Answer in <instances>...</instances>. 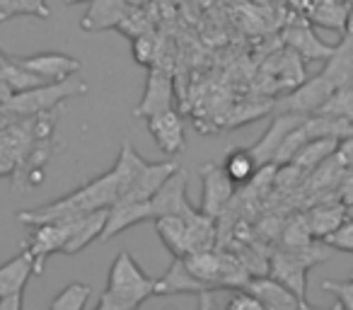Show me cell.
Returning <instances> with one entry per match:
<instances>
[{"instance_id": "cell-36", "label": "cell", "mask_w": 353, "mask_h": 310, "mask_svg": "<svg viewBox=\"0 0 353 310\" xmlns=\"http://www.w3.org/2000/svg\"><path fill=\"white\" fill-rule=\"evenodd\" d=\"M225 308H230V310H256V308H261V305H259V300L250 293V291L230 289V293H228V298H225Z\"/></svg>"}, {"instance_id": "cell-30", "label": "cell", "mask_w": 353, "mask_h": 310, "mask_svg": "<svg viewBox=\"0 0 353 310\" xmlns=\"http://www.w3.org/2000/svg\"><path fill=\"white\" fill-rule=\"evenodd\" d=\"M92 289L88 284H68L54 300H51V310H83L88 305Z\"/></svg>"}, {"instance_id": "cell-12", "label": "cell", "mask_w": 353, "mask_h": 310, "mask_svg": "<svg viewBox=\"0 0 353 310\" xmlns=\"http://www.w3.org/2000/svg\"><path fill=\"white\" fill-rule=\"evenodd\" d=\"M245 291H250L256 300H259L261 308L266 310H298V308H310V303L300 300L288 286H283L279 279L269 274L250 276L247 284L242 286Z\"/></svg>"}, {"instance_id": "cell-40", "label": "cell", "mask_w": 353, "mask_h": 310, "mask_svg": "<svg viewBox=\"0 0 353 310\" xmlns=\"http://www.w3.org/2000/svg\"><path fill=\"white\" fill-rule=\"evenodd\" d=\"M0 126H3V112H0Z\"/></svg>"}, {"instance_id": "cell-10", "label": "cell", "mask_w": 353, "mask_h": 310, "mask_svg": "<svg viewBox=\"0 0 353 310\" xmlns=\"http://www.w3.org/2000/svg\"><path fill=\"white\" fill-rule=\"evenodd\" d=\"M172 107H174V83H172L170 70H165L162 66H148L145 90H143V97L133 114L148 119L150 114L165 112Z\"/></svg>"}, {"instance_id": "cell-38", "label": "cell", "mask_w": 353, "mask_h": 310, "mask_svg": "<svg viewBox=\"0 0 353 310\" xmlns=\"http://www.w3.org/2000/svg\"><path fill=\"white\" fill-rule=\"evenodd\" d=\"M65 6H78V3H90V0H63Z\"/></svg>"}, {"instance_id": "cell-24", "label": "cell", "mask_w": 353, "mask_h": 310, "mask_svg": "<svg viewBox=\"0 0 353 310\" xmlns=\"http://www.w3.org/2000/svg\"><path fill=\"white\" fill-rule=\"evenodd\" d=\"M348 12H351V6H348L346 0H312L307 8V17L312 25L336 30L341 35L346 30Z\"/></svg>"}, {"instance_id": "cell-32", "label": "cell", "mask_w": 353, "mask_h": 310, "mask_svg": "<svg viewBox=\"0 0 353 310\" xmlns=\"http://www.w3.org/2000/svg\"><path fill=\"white\" fill-rule=\"evenodd\" d=\"M314 238H312V233H310L307 221H305L303 213L295 216V218H290V221L285 223L283 231H281V245L283 247H305Z\"/></svg>"}, {"instance_id": "cell-31", "label": "cell", "mask_w": 353, "mask_h": 310, "mask_svg": "<svg viewBox=\"0 0 353 310\" xmlns=\"http://www.w3.org/2000/svg\"><path fill=\"white\" fill-rule=\"evenodd\" d=\"M133 46V59L138 66H155V59L160 54V39L152 30L138 35L136 39H131Z\"/></svg>"}, {"instance_id": "cell-33", "label": "cell", "mask_w": 353, "mask_h": 310, "mask_svg": "<svg viewBox=\"0 0 353 310\" xmlns=\"http://www.w3.org/2000/svg\"><path fill=\"white\" fill-rule=\"evenodd\" d=\"M322 242L332 247V250L348 252V255H353V218H346V221H343L334 233H329V235L324 238Z\"/></svg>"}, {"instance_id": "cell-26", "label": "cell", "mask_w": 353, "mask_h": 310, "mask_svg": "<svg viewBox=\"0 0 353 310\" xmlns=\"http://www.w3.org/2000/svg\"><path fill=\"white\" fill-rule=\"evenodd\" d=\"M336 143H339V138H312V141H307L298 153H295L290 163L298 165L300 170H307L310 173V170L317 168L322 160H327L329 155H334Z\"/></svg>"}, {"instance_id": "cell-34", "label": "cell", "mask_w": 353, "mask_h": 310, "mask_svg": "<svg viewBox=\"0 0 353 310\" xmlns=\"http://www.w3.org/2000/svg\"><path fill=\"white\" fill-rule=\"evenodd\" d=\"M322 289L336 296V305L343 310H353V276L348 281H322Z\"/></svg>"}, {"instance_id": "cell-22", "label": "cell", "mask_w": 353, "mask_h": 310, "mask_svg": "<svg viewBox=\"0 0 353 310\" xmlns=\"http://www.w3.org/2000/svg\"><path fill=\"white\" fill-rule=\"evenodd\" d=\"M283 39L285 44L293 49V54L303 56L305 61H327L332 56L334 46L324 44L314 37V32L310 27H288L283 32Z\"/></svg>"}, {"instance_id": "cell-6", "label": "cell", "mask_w": 353, "mask_h": 310, "mask_svg": "<svg viewBox=\"0 0 353 310\" xmlns=\"http://www.w3.org/2000/svg\"><path fill=\"white\" fill-rule=\"evenodd\" d=\"M187 182H189V173L184 168H176L162 182V187L148 199L150 221H155L160 216H187V213H192L196 209L187 199Z\"/></svg>"}, {"instance_id": "cell-5", "label": "cell", "mask_w": 353, "mask_h": 310, "mask_svg": "<svg viewBox=\"0 0 353 310\" xmlns=\"http://www.w3.org/2000/svg\"><path fill=\"white\" fill-rule=\"evenodd\" d=\"M73 221H49V223H37V226H30L32 233L25 240V250L32 255V262H34V276L44 274L46 260L56 252H63L65 240L70 238V231H73Z\"/></svg>"}, {"instance_id": "cell-11", "label": "cell", "mask_w": 353, "mask_h": 310, "mask_svg": "<svg viewBox=\"0 0 353 310\" xmlns=\"http://www.w3.org/2000/svg\"><path fill=\"white\" fill-rule=\"evenodd\" d=\"M305 117H307V114L274 112V117H271V124H269V128L264 131V136H261L259 141H256L254 146L250 148V153H252V158H254L256 168L274 163V158H276V153H279L281 143L285 141V136H288V133L293 131V128L298 126V124L303 122Z\"/></svg>"}, {"instance_id": "cell-20", "label": "cell", "mask_w": 353, "mask_h": 310, "mask_svg": "<svg viewBox=\"0 0 353 310\" xmlns=\"http://www.w3.org/2000/svg\"><path fill=\"white\" fill-rule=\"evenodd\" d=\"M107 213H109V209H97V211H90V213H85V216L75 218L73 231H70V238L65 240L61 255H78L90 242L99 240V235H102V231H104V223H107Z\"/></svg>"}, {"instance_id": "cell-35", "label": "cell", "mask_w": 353, "mask_h": 310, "mask_svg": "<svg viewBox=\"0 0 353 310\" xmlns=\"http://www.w3.org/2000/svg\"><path fill=\"white\" fill-rule=\"evenodd\" d=\"M334 194L343 206H353V168H343L339 175L336 184H334Z\"/></svg>"}, {"instance_id": "cell-18", "label": "cell", "mask_w": 353, "mask_h": 310, "mask_svg": "<svg viewBox=\"0 0 353 310\" xmlns=\"http://www.w3.org/2000/svg\"><path fill=\"white\" fill-rule=\"evenodd\" d=\"M143 221H150V211H148V202H114L109 206L107 223L104 231L99 235V240L107 242L112 238H117L119 233H123L126 228L138 226Z\"/></svg>"}, {"instance_id": "cell-1", "label": "cell", "mask_w": 353, "mask_h": 310, "mask_svg": "<svg viewBox=\"0 0 353 310\" xmlns=\"http://www.w3.org/2000/svg\"><path fill=\"white\" fill-rule=\"evenodd\" d=\"M117 192H119L117 173L112 168L109 173L90 180L88 184L73 189L70 194L56 199V202L20 211L17 213V221L25 223V226H37V223H49V221H70V218L97 211V209H109L117 202Z\"/></svg>"}, {"instance_id": "cell-14", "label": "cell", "mask_w": 353, "mask_h": 310, "mask_svg": "<svg viewBox=\"0 0 353 310\" xmlns=\"http://www.w3.org/2000/svg\"><path fill=\"white\" fill-rule=\"evenodd\" d=\"M145 122H148V131H150L152 141H155V146L160 148L165 155L174 158L176 153L184 151V146H187V141H184V122L174 107L165 109V112L150 114Z\"/></svg>"}, {"instance_id": "cell-19", "label": "cell", "mask_w": 353, "mask_h": 310, "mask_svg": "<svg viewBox=\"0 0 353 310\" xmlns=\"http://www.w3.org/2000/svg\"><path fill=\"white\" fill-rule=\"evenodd\" d=\"M303 216L314 240H324L329 233H334L348 218V206H343L339 199H324V202L314 204Z\"/></svg>"}, {"instance_id": "cell-8", "label": "cell", "mask_w": 353, "mask_h": 310, "mask_svg": "<svg viewBox=\"0 0 353 310\" xmlns=\"http://www.w3.org/2000/svg\"><path fill=\"white\" fill-rule=\"evenodd\" d=\"M34 276L32 255L22 247V252L6 264H0V310H20L27 281Z\"/></svg>"}, {"instance_id": "cell-3", "label": "cell", "mask_w": 353, "mask_h": 310, "mask_svg": "<svg viewBox=\"0 0 353 310\" xmlns=\"http://www.w3.org/2000/svg\"><path fill=\"white\" fill-rule=\"evenodd\" d=\"M88 83L78 75H70L65 80H56V83H41L22 93H12L6 102L0 104L3 112V122L6 119L17 117H34V114H44L51 109H59L65 99L80 97L88 93Z\"/></svg>"}, {"instance_id": "cell-15", "label": "cell", "mask_w": 353, "mask_h": 310, "mask_svg": "<svg viewBox=\"0 0 353 310\" xmlns=\"http://www.w3.org/2000/svg\"><path fill=\"white\" fill-rule=\"evenodd\" d=\"M176 168L179 165L174 163V158L162 160V163H145L141 168V173L136 175V180L128 184L126 192L119 194L117 202H148Z\"/></svg>"}, {"instance_id": "cell-9", "label": "cell", "mask_w": 353, "mask_h": 310, "mask_svg": "<svg viewBox=\"0 0 353 310\" xmlns=\"http://www.w3.org/2000/svg\"><path fill=\"white\" fill-rule=\"evenodd\" d=\"M199 177H201V202L199 209L208 216L218 218L228 209V204L235 199V184L228 177L223 165L218 163H203L199 168Z\"/></svg>"}, {"instance_id": "cell-13", "label": "cell", "mask_w": 353, "mask_h": 310, "mask_svg": "<svg viewBox=\"0 0 353 310\" xmlns=\"http://www.w3.org/2000/svg\"><path fill=\"white\" fill-rule=\"evenodd\" d=\"M22 68L34 73L44 83H56V80H65L70 75H78L83 64L68 54H59V51H44V54L34 56H12Z\"/></svg>"}, {"instance_id": "cell-37", "label": "cell", "mask_w": 353, "mask_h": 310, "mask_svg": "<svg viewBox=\"0 0 353 310\" xmlns=\"http://www.w3.org/2000/svg\"><path fill=\"white\" fill-rule=\"evenodd\" d=\"M334 155H336V160L343 165V168H353V133H351V136L339 138Z\"/></svg>"}, {"instance_id": "cell-16", "label": "cell", "mask_w": 353, "mask_h": 310, "mask_svg": "<svg viewBox=\"0 0 353 310\" xmlns=\"http://www.w3.org/2000/svg\"><path fill=\"white\" fill-rule=\"evenodd\" d=\"M213 286H206L203 281H199L196 276L189 271V267L184 264L182 257H174V262L170 264V269L155 279L152 284V296H172V293H194L201 296Z\"/></svg>"}, {"instance_id": "cell-23", "label": "cell", "mask_w": 353, "mask_h": 310, "mask_svg": "<svg viewBox=\"0 0 353 310\" xmlns=\"http://www.w3.org/2000/svg\"><path fill=\"white\" fill-rule=\"evenodd\" d=\"M184 221H187V233H189V252L213 250V245L218 240L216 218L203 213L201 209H194L192 213L184 216Z\"/></svg>"}, {"instance_id": "cell-27", "label": "cell", "mask_w": 353, "mask_h": 310, "mask_svg": "<svg viewBox=\"0 0 353 310\" xmlns=\"http://www.w3.org/2000/svg\"><path fill=\"white\" fill-rule=\"evenodd\" d=\"M223 170L228 173V177L232 180V184H250V180L256 173V163L252 158L250 148H232L228 151L225 160H223Z\"/></svg>"}, {"instance_id": "cell-4", "label": "cell", "mask_w": 353, "mask_h": 310, "mask_svg": "<svg viewBox=\"0 0 353 310\" xmlns=\"http://www.w3.org/2000/svg\"><path fill=\"white\" fill-rule=\"evenodd\" d=\"M329 245H317V242H310L305 247H281L274 255L269 257V269L266 274L279 279L283 286H288L300 300L307 303L305 293H307V271L314 264L324 262L329 257Z\"/></svg>"}, {"instance_id": "cell-25", "label": "cell", "mask_w": 353, "mask_h": 310, "mask_svg": "<svg viewBox=\"0 0 353 310\" xmlns=\"http://www.w3.org/2000/svg\"><path fill=\"white\" fill-rule=\"evenodd\" d=\"M155 233L165 247L174 257H187L189 255V233L184 216H160L155 218Z\"/></svg>"}, {"instance_id": "cell-21", "label": "cell", "mask_w": 353, "mask_h": 310, "mask_svg": "<svg viewBox=\"0 0 353 310\" xmlns=\"http://www.w3.org/2000/svg\"><path fill=\"white\" fill-rule=\"evenodd\" d=\"M322 73L332 80L334 88L353 83V32H343V39L334 46Z\"/></svg>"}, {"instance_id": "cell-39", "label": "cell", "mask_w": 353, "mask_h": 310, "mask_svg": "<svg viewBox=\"0 0 353 310\" xmlns=\"http://www.w3.org/2000/svg\"><path fill=\"white\" fill-rule=\"evenodd\" d=\"M8 61V54H3V51H0V64H6Z\"/></svg>"}, {"instance_id": "cell-17", "label": "cell", "mask_w": 353, "mask_h": 310, "mask_svg": "<svg viewBox=\"0 0 353 310\" xmlns=\"http://www.w3.org/2000/svg\"><path fill=\"white\" fill-rule=\"evenodd\" d=\"M131 10L133 6H128V0H90L88 12L80 20V30L83 32L117 30Z\"/></svg>"}, {"instance_id": "cell-7", "label": "cell", "mask_w": 353, "mask_h": 310, "mask_svg": "<svg viewBox=\"0 0 353 310\" xmlns=\"http://www.w3.org/2000/svg\"><path fill=\"white\" fill-rule=\"evenodd\" d=\"M334 83L324 73L314 75V78L300 83L293 93H288L285 97L276 99L271 104V112H293V114H314L319 112L324 102L329 99V95L334 93Z\"/></svg>"}, {"instance_id": "cell-28", "label": "cell", "mask_w": 353, "mask_h": 310, "mask_svg": "<svg viewBox=\"0 0 353 310\" xmlns=\"http://www.w3.org/2000/svg\"><path fill=\"white\" fill-rule=\"evenodd\" d=\"M319 112L343 117L353 126V83H346V85H341V88L334 90V93L329 95L327 102L319 107Z\"/></svg>"}, {"instance_id": "cell-29", "label": "cell", "mask_w": 353, "mask_h": 310, "mask_svg": "<svg viewBox=\"0 0 353 310\" xmlns=\"http://www.w3.org/2000/svg\"><path fill=\"white\" fill-rule=\"evenodd\" d=\"M17 15L49 17V8L44 0H0V22H8Z\"/></svg>"}, {"instance_id": "cell-2", "label": "cell", "mask_w": 353, "mask_h": 310, "mask_svg": "<svg viewBox=\"0 0 353 310\" xmlns=\"http://www.w3.org/2000/svg\"><path fill=\"white\" fill-rule=\"evenodd\" d=\"M152 279L128 250L119 252L109 267L107 289L97 300L99 310H136L152 296Z\"/></svg>"}]
</instances>
